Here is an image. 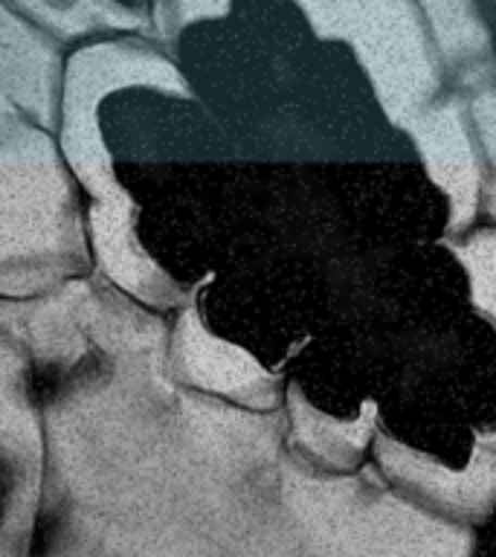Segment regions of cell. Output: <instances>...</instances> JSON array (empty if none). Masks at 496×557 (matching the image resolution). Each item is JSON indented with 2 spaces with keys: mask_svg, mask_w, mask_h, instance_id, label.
<instances>
[{
  "mask_svg": "<svg viewBox=\"0 0 496 557\" xmlns=\"http://www.w3.org/2000/svg\"><path fill=\"white\" fill-rule=\"evenodd\" d=\"M470 557H496V508L476 529V543H473Z\"/></svg>",
  "mask_w": 496,
  "mask_h": 557,
  "instance_id": "obj_1",
  "label": "cell"
}]
</instances>
